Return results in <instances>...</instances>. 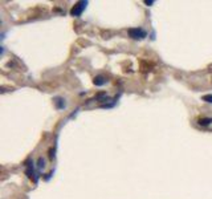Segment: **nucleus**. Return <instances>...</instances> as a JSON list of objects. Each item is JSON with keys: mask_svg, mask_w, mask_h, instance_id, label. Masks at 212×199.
<instances>
[{"mask_svg": "<svg viewBox=\"0 0 212 199\" xmlns=\"http://www.w3.org/2000/svg\"><path fill=\"white\" fill-rule=\"evenodd\" d=\"M129 36L134 40H142L147 36V32L145 29H142V28H130Z\"/></svg>", "mask_w": 212, "mask_h": 199, "instance_id": "f257e3e1", "label": "nucleus"}, {"mask_svg": "<svg viewBox=\"0 0 212 199\" xmlns=\"http://www.w3.org/2000/svg\"><path fill=\"white\" fill-rule=\"evenodd\" d=\"M86 5H87V1H78V3H76V4L73 5V8L70 10V15L76 16V18L81 16V13H82L84 10L86 8Z\"/></svg>", "mask_w": 212, "mask_h": 199, "instance_id": "f03ea898", "label": "nucleus"}, {"mask_svg": "<svg viewBox=\"0 0 212 199\" xmlns=\"http://www.w3.org/2000/svg\"><path fill=\"white\" fill-rule=\"evenodd\" d=\"M107 80L103 77V76H97V77H94V80H93V82H94L95 86H102V85L106 84Z\"/></svg>", "mask_w": 212, "mask_h": 199, "instance_id": "7ed1b4c3", "label": "nucleus"}, {"mask_svg": "<svg viewBox=\"0 0 212 199\" xmlns=\"http://www.w3.org/2000/svg\"><path fill=\"white\" fill-rule=\"evenodd\" d=\"M55 104H56V108H57V109H64L65 108V102H64V100L61 97L55 98Z\"/></svg>", "mask_w": 212, "mask_h": 199, "instance_id": "20e7f679", "label": "nucleus"}, {"mask_svg": "<svg viewBox=\"0 0 212 199\" xmlns=\"http://www.w3.org/2000/svg\"><path fill=\"white\" fill-rule=\"evenodd\" d=\"M197 124H199V125H202V126H208L210 124H212V118H205V117L199 118Z\"/></svg>", "mask_w": 212, "mask_h": 199, "instance_id": "39448f33", "label": "nucleus"}, {"mask_svg": "<svg viewBox=\"0 0 212 199\" xmlns=\"http://www.w3.org/2000/svg\"><path fill=\"white\" fill-rule=\"evenodd\" d=\"M203 101L210 102V104H212V94H207V96H204V97H203Z\"/></svg>", "mask_w": 212, "mask_h": 199, "instance_id": "423d86ee", "label": "nucleus"}, {"mask_svg": "<svg viewBox=\"0 0 212 199\" xmlns=\"http://www.w3.org/2000/svg\"><path fill=\"white\" fill-rule=\"evenodd\" d=\"M45 162H44V159H42V158H39V169H44V166H45Z\"/></svg>", "mask_w": 212, "mask_h": 199, "instance_id": "0eeeda50", "label": "nucleus"}, {"mask_svg": "<svg viewBox=\"0 0 212 199\" xmlns=\"http://www.w3.org/2000/svg\"><path fill=\"white\" fill-rule=\"evenodd\" d=\"M145 4L146 5H152V4H154V1H152V0H146Z\"/></svg>", "mask_w": 212, "mask_h": 199, "instance_id": "6e6552de", "label": "nucleus"}]
</instances>
